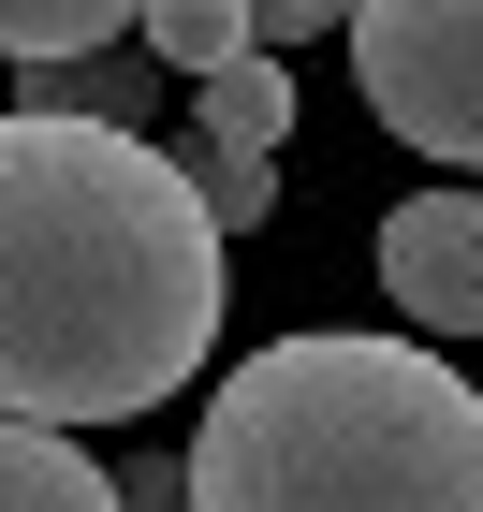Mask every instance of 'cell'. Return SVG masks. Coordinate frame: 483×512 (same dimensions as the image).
Here are the masks:
<instances>
[{"mask_svg": "<svg viewBox=\"0 0 483 512\" xmlns=\"http://www.w3.org/2000/svg\"><path fill=\"white\" fill-rule=\"evenodd\" d=\"M205 512H483V395L425 337H264L191 425Z\"/></svg>", "mask_w": 483, "mask_h": 512, "instance_id": "7a4b0ae2", "label": "cell"}, {"mask_svg": "<svg viewBox=\"0 0 483 512\" xmlns=\"http://www.w3.org/2000/svg\"><path fill=\"white\" fill-rule=\"evenodd\" d=\"M161 59V74H235V59H264V15H249V0H147V30H132Z\"/></svg>", "mask_w": 483, "mask_h": 512, "instance_id": "52a82bcc", "label": "cell"}, {"mask_svg": "<svg viewBox=\"0 0 483 512\" xmlns=\"http://www.w3.org/2000/svg\"><path fill=\"white\" fill-rule=\"evenodd\" d=\"M118 30H147V0H0V59H88Z\"/></svg>", "mask_w": 483, "mask_h": 512, "instance_id": "9c48e42d", "label": "cell"}, {"mask_svg": "<svg viewBox=\"0 0 483 512\" xmlns=\"http://www.w3.org/2000/svg\"><path fill=\"white\" fill-rule=\"evenodd\" d=\"M191 132L279 161V147H293V74H279V44H264V59H235V74H205V88H191Z\"/></svg>", "mask_w": 483, "mask_h": 512, "instance_id": "ba28073f", "label": "cell"}, {"mask_svg": "<svg viewBox=\"0 0 483 512\" xmlns=\"http://www.w3.org/2000/svg\"><path fill=\"white\" fill-rule=\"evenodd\" d=\"M15 103H44V118H103V132H147L161 118V59L147 44H88V59H15Z\"/></svg>", "mask_w": 483, "mask_h": 512, "instance_id": "5b68a950", "label": "cell"}, {"mask_svg": "<svg viewBox=\"0 0 483 512\" xmlns=\"http://www.w3.org/2000/svg\"><path fill=\"white\" fill-rule=\"evenodd\" d=\"M118 498H132V512H205V498H191V454H132Z\"/></svg>", "mask_w": 483, "mask_h": 512, "instance_id": "8fae6325", "label": "cell"}, {"mask_svg": "<svg viewBox=\"0 0 483 512\" xmlns=\"http://www.w3.org/2000/svg\"><path fill=\"white\" fill-rule=\"evenodd\" d=\"M264 15V44H308V30H352V0H249Z\"/></svg>", "mask_w": 483, "mask_h": 512, "instance_id": "7c38bea8", "label": "cell"}, {"mask_svg": "<svg viewBox=\"0 0 483 512\" xmlns=\"http://www.w3.org/2000/svg\"><path fill=\"white\" fill-rule=\"evenodd\" d=\"M381 293L410 337H483V191H410L381 220Z\"/></svg>", "mask_w": 483, "mask_h": 512, "instance_id": "277c9868", "label": "cell"}, {"mask_svg": "<svg viewBox=\"0 0 483 512\" xmlns=\"http://www.w3.org/2000/svg\"><path fill=\"white\" fill-rule=\"evenodd\" d=\"M220 352V220L191 161L103 118H0V410L132 425Z\"/></svg>", "mask_w": 483, "mask_h": 512, "instance_id": "6da1fadb", "label": "cell"}, {"mask_svg": "<svg viewBox=\"0 0 483 512\" xmlns=\"http://www.w3.org/2000/svg\"><path fill=\"white\" fill-rule=\"evenodd\" d=\"M191 191H205V220H220V235H249V220H279V161L264 147H220V132H191Z\"/></svg>", "mask_w": 483, "mask_h": 512, "instance_id": "30bf717a", "label": "cell"}, {"mask_svg": "<svg viewBox=\"0 0 483 512\" xmlns=\"http://www.w3.org/2000/svg\"><path fill=\"white\" fill-rule=\"evenodd\" d=\"M0 512H132V498H118L103 454H74V439L30 425V410H0Z\"/></svg>", "mask_w": 483, "mask_h": 512, "instance_id": "8992f818", "label": "cell"}, {"mask_svg": "<svg viewBox=\"0 0 483 512\" xmlns=\"http://www.w3.org/2000/svg\"><path fill=\"white\" fill-rule=\"evenodd\" d=\"M352 88L425 161H483V0H352Z\"/></svg>", "mask_w": 483, "mask_h": 512, "instance_id": "3957f363", "label": "cell"}]
</instances>
